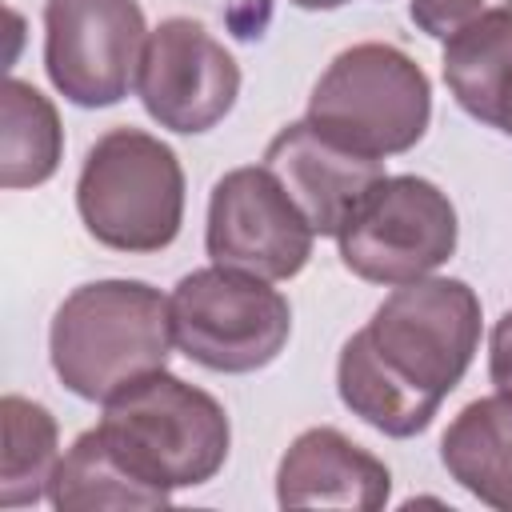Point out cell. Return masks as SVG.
I'll list each match as a JSON object with an SVG mask.
<instances>
[{"instance_id":"1","label":"cell","mask_w":512,"mask_h":512,"mask_svg":"<svg viewBox=\"0 0 512 512\" xmlns=\"http://www.w3.org/2000/svg\"><path fill=\"white\" fill-rule=\"evenodd\" d=\"M176 348L172 300L144 280H92L72 288L48 328L56 380L92 404L168 368Z\"/></svg>"},{"instance_id":"2","label":"cell","mask_w":512,"mask_h":512,"mask_svg":"<svg viewBox=\"0 0 512 512\" xmlns=\"http://www.w3.org/2000/svg\"><path fill=\"white\" fill-rule=\"evenodd\" d=\"M96 428L136 476L164 492L208 484L232 448L224 404L168 368L116 392Z\"/></svg>"},{"instance_id":"3","label":"cell","mask_w":512,"mask_h":512,"mask_svg":"<svg viewBox=\"0 0 512 512\" xmlns=\"http://www.w3.org/2000/svg\"><path fill=\"white\" fill-rule=\"evenodd\" d=\"M76 212L88 236L112 252H164L184 224L180 156L144 128H108L80 164Z\"/></svg>"},{"instance_id":"4","label":"cell","mask_w":512,"mask_h":512,"mask_svg":"<svg viewBox=\"0 0 512 512\" xmlns=\"http://www.w3.org/2000/svg\"><path fill=\"white\" fill-rule=\"evenodd\" d=\"M304 120L364 156H400L428 132L432 84L404 48L364 40L332 56L312 84Z\"/></svg>"},{"instance_id":"5","label":"cell","mask_w":512,"mask_h":512,"mask_svg":"<svg viewBox=\"0 0 512 512\" xmlns=\"http://www.w3.org/2000/svg\"><path fill=\"white\" fill-rule=\"evenodd\" d=\"M172 336L176 348L224 376L268 368L292 336V304L272 280L208 264L172 288Z\"/></svg>"},{"instance_id":"6","label":"cell","mask_w":512,"mask_h":512,"mask_svg":"<svg viewBox=\"0 0 512 512\" xmlns=\"http://www.w3.org/2000/svg\"><path fill=\"white\" fill-rule=\"evenodd\" d=\"M360 332L392 372L444 404L480 352V296L464 280L432 272L396 284Z\"/></svg>"},{"instance_id":"7","label":"cell","mask_w":512,"mask_h":512,"mask_svg":"<svg viewBox=\"0 0 512 512\" xmlns=\"http://www.w3.org/2000/svg\"><path fill=\"white\" fill-rule=\"evenodd\" d=\"M456 208L424 176H384L340 228V260L368 284H412L432 276L456 252Z\"/></svg>"},{"instance_id":"8","label":"cell","mask_w":512,"mask_h":512,"mask_svg":"<svg viewBox=\"0 0 512 512\" xmlns=\"http://www.w3.org/2000/svg\"><path fill=\"white\" fill-rule=\"evenodd\" d=\"M148 20L136 0H48L44 72L76 108H112L136 80Z\"/></svg>"},{"instance_id":"9","label":"cell","mask_w":512,"mask_h":512,"mask_svg":"<svg viewBox=\"0 0 512 512\" xmlns=\"http://www.w3.org/2000/svg\"><path fill=\"white\" fill-rule=\"evenodd\" d=\"M316 232L264 164L224 172L208 196L204 248L212 264L264 280H292L312 256Z\"/></svg>"},{"instance_id":"10","label":"cell","mask_w":512,"mask_h":512,"mask_svg":"<svg viewBox=\"0 0 512 512\" xmlns=\"http://www.w3.org/2000/svg\"><path fill=\"white\" fill-rule=\"evenodd\" d=\"M136 96L160 128L196 136L232 112L240 64L200 20L168 16L148 32Z\"/></svg>"},{"instance_id":"11","label":"cell","mask_w":512,"mask_h":512,"mask_svg":"<svg viewBox=\"0 0 512 512\" xmlns=\"http://www.w3.org/2000/svg\"><path fill=\"white\" fill-rule=\"evenodd\" d=\"M264 168L284 184L316 236H340L360 200L388 176L384 160L324 136L308 120H292L268 140Z\"/></svg>"},{"instance_id":"12","label":"cell","mask_w":512,"mask_h":512,"mask_svg":"<svg viewBox=\"0 0 512 512\" xmlns=\"http://www.w3.org/2000/svg\"><path fill=\"white\" fill-rule=\"evenodd\" d=\"M392 496V472L380 456L332 424L304 428L276 468L280 508H360L376 512Z\"/></svg>"},{"instance_id":"13","label":"cell","mask_w":512,"mask_h":512,"mask_svg":"<svg viewBox=\"0 0 512 512\" xmlns=\"http://www.w3.org/2000/svg\"><path fill=\"white\" fill-rule=\"evenodd\" d=\"M440 68L448 92L472 120L512 136V4L448 36Z\"/></svg>"},{"instance_id":"14","label":"cell","mask_w":512,"mask_h":512,"mask_svg":"<svg viewBox=\"0 0 512 512\" xmlns=\"http://www.w3.org/2000/svg\"><path fill=\"white\" fill-rule=\"evenodd\" d=\"M448 476L480 504L512 512V396H480L464 404L440 440Z\"/></svg>"},{"instance_id":"15","label":"cell","mask_w":512,"mask_h":512,"mask_svg":"<svg viewBox=\"0 0 512 512\" xmlns=\"http://www.w3.org/2000/svg\"><path fill=\"white\" fill-rule=\"evenodd\" d=\"M336 392L352 416H360L364 424H372L376 432H384L392 440H408V436L424 432L440 412V400H432L428 392L412 388L400 372H392L372 352L364 332H352L340 348Z\"/></svg>"},{"instance_id":"16","label":"cell","mask_w":512,"mask_h":512,"mask_svg":"<svg viewBox=\"0 0 512 512\" xmlns=\"http://www.w3.org/2000/svg\"><path fill=\"white\" fill-rule=\"evenodd\" d=\"M48 504L56 512H100V508H164L172 504V492L148 484L136 476L116 448L104 440L100 428L80 432L68 452L60 456L52 484H48Z\"/></svg>"},{"instance_id":"17","label":"cell","mask_w":512,"mask_h":512,"mask_svg":"<svg viewBox=\"0 0 512 512\" xmlns=\"http://www.w3.org/2000/svg\"><path fill=\"white\" fill-rule=\"evenodd\" d=\"M0 124V184L16 192L52 180L64 160V128L56 104L28 80L8 76L0 96Z\"/></svg>"},{"instance_id":"18","label":"cell","mask_w":512,"mask_h":512,"mask_svg":"<svg viewBox=\"0 0 512 512\" xmlns=\"http://www.w3.org/2000/svg\"><path fill=\"white\" fill-rule=\"evenodd\" d=\"M4 420V460H0V504L24 508L48 496L52 472L60 464V428L56 416L28 400L8 392L0 400Z\"/></svg>"},{"instance_id":"19","label":"cell","mask_w":512,"mask_h":512,"mask_svg":"<svg viewBox=\"0 0 512 512\" xmlns=\"http://www.w3.org/2000/svg\"><path fill=\"white\" fill-rule=\"evenodd\" d=\"M512 0H408V16L412 24L432 36V40H448L460 28H468L472 20H480L492 8H504Z\"/></svg>"},{"instance_id":"20","label":"cell","mask_w":512,"mask_h":512,"mask_svg":"<svg viewBox=\"0 0 512 512\" xmlns=\"http://www.w3.org/2000/svg\"><path fill=\"white\" fill-rule=\"evenodd\" d=\"M488 380L496 392L512 396V308L488 332Z\"/></svg>"},{"instance_id":"21","label":"cell","mask_w":512,"mask_h":512,"mask_svg":"<svg viewBox=\"0 0 512 512\" xmlns=\"http://www.w3.org/2000/svg\"><path fill=\"white\" fill-rule=\"evenodd\" d=\"M296 8H308V12H328V8H340L348 0H292Z\"/></svg>"}]
</instances>
